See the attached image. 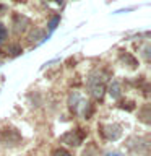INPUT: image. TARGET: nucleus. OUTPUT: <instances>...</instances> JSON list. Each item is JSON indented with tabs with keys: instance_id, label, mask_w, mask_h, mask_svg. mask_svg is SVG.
Masks as SVG:
<instances>
[{
	"instance_id": "nucleus-1",
	"label": "nucleus",
	"mask_w": 151,
	"mask_h": 156,
	"mask_svg": "<svg viewBox=\"0 0 151 156\" xmlns=\"http://www.w3.org/2000/svg\"><path fill=\"white\" fill-rule=\"evenodd\" d=\"M104 83H106V78H104V73L99 72V70H94L90 73L88 76V90L96 99H101L102 94H104Z\"/></svg>"
},
{
	"instance_id": "nucleus-2",
	"label": "nucleus",
	"mask_w": 151,
	"mask_h": 156,
	"mask_svg": "<svg viewBox=\"0 0 151 156\" xmlns=\"http://www.w3.org/2000/svg\"><path fill=\"white\" fill-rule=\"evenodd\" d=\"M19 140H21V135L18 133L16 129H12V127H5V129L0 130V143L5 146H13L18 145Z\"/></svg>"
},
{
	"instance_id": "nucleus-3",
	"label": "nucleus",
	"mask_w": 151,
	"mask_h": 156,
	"mask_svg": "<svg viewBox=\"0 0 151 156\" xmlns=\"http://www.w3.org/2000/svg\"><path fill=\"white\" fill-rule=\"evenodd\" d=\"M83 138H85V133L81 132V129H76V130H70L65 135H62L60 141L67 145H72V146H78L83 141Z\"/></svg>"
},
{
	"instance_id": "nucleus-4",
	"label": "nucleus",
	"mask_w": 151,
	"mask_h": 156,
	"mask_svg": "<svg viewBox=\"0 0 151 156\" xmlns=\"http://www.w3.org/2000/svg\"><path fill=\"white\" fill-rule=\"evenodd\" d=\"M101 133L106 136L107 140H119L120 135H122V129L120 125H115V124H109V125H101Z\"/></svg>"
},
{
	"instance_id": "nucleus-5",
	"label": "nucleus",
	"mask_w": 151,
	"mask_h": 156,
	"mask_svg": "<svg viewBox=\"0 0 151 156\" xmlns=\"http://www.w3.org/2000/svg\"><path fill=\"white\" fill-rule=\"evenodd\" d=\"M13 26H15V31H16L18 34L24 33L26 28L29 26V20L26 16H23V15H16V16L13 18Z\"/></svg>"
},
{
	"instance_id": "nucleus-6",
	"label": "nucleus",
	"mask_w": 151,
	"mask_h": 156,
	"mask_svg": "<svg viewBox=\"0 0 151 156\" xmlns=\"http://www.w3.org/2000/svg\"><path fill=\"white\" fill-rule=\"evenodd\" d=\"M80 102H81V96H80V93H76V91H73L70 98H68V106H70V109L73 112H76L78 111V106H80Z\"/></svg>"
},
{
	"instance_id": "nucleus-7",
	"label": "nucleus",
	"mask_w": 151,
	"mask_h": 156,
	"mask_svg": "<svg viewBox=\"0 0 151 156\" xmlns=\"http://www.w3.org/2000/svg\"><path fill=\"white\" fill-rule=\"evenodd\" d=\"M47 37H49V34L46 36V31H44V29H39V28H36V29H34V31L28 36L29 41H41V42H44Z\"/></svg>"
},
{
	"instance_id": "nucleus-8",
	"label": "nucleus",
	"mask_w": 151,
	"mask_h": 156,
	"mask_svg": "<svg viewBox=\"0 0 151 156\" xmlns=\"http://www.w3.org/2000/svg\"><path fill=\"white\" fill-rule=\"evenodd\" d=\"M109 93H111V96L114 98V99H119L120 98V83L114 80L111 83V88H109Z\"/></svg>"
},
{
	"instance_id": "nucleus-9",
	"label": "nucleus",
	"mask_w": 151,
	"mask_h": 156,
	"mask_svg": "<svg viewBox=\"0 0 151 156\" xmlns=\"http://www.w3.org/2000/svg\"><path fill=\"white\" fill-rule=\"evenodd\" d=\"M58 21H60V16H54L51 21H49V31H54V29L57 28V24H58Z\"/></svg>"
},
{
	"instance_id": "nucleus-10",
	"label": "nucleus",
	"mask_w": 151,
	"mask_h": 156,
	"mask_svg": "<svg viewBox=\"0 0 151 156\" xmlns=\"http://www.w3.org/2000/svg\"><path fill=\"white\" fill-rule=\"evenodd\" d=\"M5 39H7V28L0 23V46L5 42Z\"/></svg>"
},
{
	"instance_id": "nucleus-11",
	"label": "nucleus",
	"mask_w": 151,
	"mask_h": 156,
	"mask_svg": "<svg viewBox=\"0 0 151 156\" xmlns=\"http://www.w3.org/2000/svg\"><path fill=\"white\" fill-rule=\"evenodd\" d=\"M10 55H13V57H16V55H19V54H21L23 51H21V47H19V46H12V47H10Z\"/></svg>"
},
{
	"instance_id": "nucleus-12",
	"label": "nucleus",
	"mask_w": 151,
	"mask_h": 156,
	"mask_svg": "<svg viewBox=\"0 0 151 156\" xmlns=\"http://www.w3.org/2000/svg\"><path fill=\"white\" fill-rule=\"evenodd\" d=\"M52 156H72V154L68 153L67 150H63V148H57V150H54Z\"/></svg>"
},
{
	"instance_id": "nucleus-13",
	"label": "nucleus",
	"mask_w": 151,
	"mask_h": 156,
	"mask_svg": "<svg viewBox=\"0 0 151 156\" xmlns=\"http://www.w3.org/2000/svg\"><path fill=\"white\" fill-rule=\"evenodd\" d=\"M81 156H96V151H94V148H86Z\"/></svg>"
},
{
	"instance_id": "nucleus-14",
	"label": "nucleus",
	"mask_w": 151,
	"mask_h": 156,
	"mask_svg": "<svg viewBox=\"0 0 151 156\" xmlns=\"http://www.w3.org/2000/svg\"><path fill=\"white\" fill-rule=\"evenodd\" d=\"M109 156H120V154H117V153H111Z\"/></svg>"
},
{
	"instance_id": "nucleus-15",
	"label": "nucleus",
	"mask_w": 151,
	"mask_h": 156,
	"mask_svg": "<svg viewBox=\"0 0 151 156\" xmlns=\"http://www.w3.org/2000/svg\"><path fill=\"white\" fill-rule=\"evenodd\" d=\"M55 2H57V3H62V2H63V0H55Z\"/></svg>"
}]
</instances>
